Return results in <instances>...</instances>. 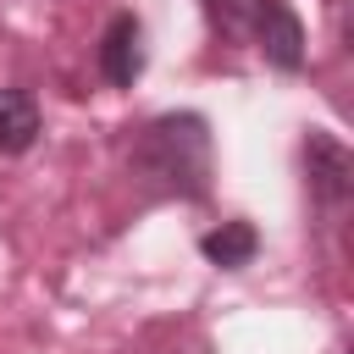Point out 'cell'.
Returning a JSON list of instances; mask_svg holds the SVG:
<instances>
[{
  "label": "cell",
  "instance_id": "4",
  "mask_svg": "<svg viewBox=\"0 0 354 354\" xmlns=\"http://www.w3.org/2000/svg\"><path fill=\"white\" fill-rule=\"evenodd\" d=\"M100 72H105L111 88H133L138 83V72H144V28H138L133 11L111 17V28L100 39Z\"/></svg>",
  "mask_w": 354,
  "mask_h": 354
},
{
  "label": "cell",
  "instance_id": "5",
  "mask_svg": "<svg viewBox=\"0 0 354 354\" xmlns=\"http://www.w3.org/2000/svg\"><path fill=\"white\" fill-rule=\"evenodd\" d=\"M39 138V100L28 88H0V155H22Z\"/></svg>",
  "mask_w": 354,
  "mask_h": 354
},
{
  "label": "cell",
  "instance_id": "6",
  "mask_svg": "<svg viewBox=\"0 0 354 354\" xmlns=\"http://www.w3.org/2000/svg\"><path fill=\"white\" fill-rule=\"evenodd\" d=\"M254 249H260V232H254L249 221H221V227H210V232L199 238V254H205L210 266H221V271L249 266Z\"/></svg>",
  "mask_w": 354,
  "mask_h": 354
},
{
  "label": "cell",
  "instance_id": "3",
  "mask_svg": "<svg viewBox=\"0 0 354 354\" xmlns=\"http://www.w3.org/2000/svg\"><path fill=\"white\" fill-rule=\"evenodd\" d=\"M304 183H310V194L326 210H343L348 194H354V155L326 127H310L304 133Z\"/></svg>",
  "mask_w": 354,
  "mask_h": 354
},
{
  "label": "cell",
  "instance_id": "1",
  "mask_svg": "<svg viewBox=\"0 0 354 354\" xmlns=\"http://www.w3.org/2000/svg\"><path fill=\"white\" fill-rule=\"evenodd\" d=\"M133 171L177 199H205L210 194V127L194 111L155 116L138 144H133Z\"/></svg>",
  "mask_w": 354,
  "mask_h": 354
},
{
  "label": "cell",
  "instance_id": "2",
  "mask_svg": "<svg viewBox=\"0 0 354 354\" xmlns=\"http://www.w3.org/2000/svg\"><path fill=\"white\" fill-rule=\"evenodd\" d=\"M210 17L221 22V33H249L277 72L304 66V28L282 0H210Z\"/></svg>",
  "mask_w": 354,
  "mask_h": 354
}]
</instances>
